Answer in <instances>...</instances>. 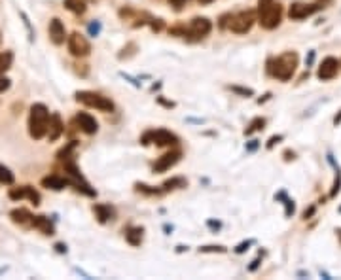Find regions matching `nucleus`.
I'll return each mask as SVG.
<instances>
[{
  "instance_id": "obj_1",
  "label": "nucleus",
  "mask_w": 341,
  "mask_h": 280,
  "mask_svg": "<svg viewBox=\"0 0 341 280\" xmlns=\"http://www.w3.org/2000/svg\"><path fill=\"white\" fill-rule=\"evenodd\" d=\"M298 61L299 57L296 51H286L283 55H279L277 59H271L267 62V72L277 78L280 81H288L292 76L296 74V69H298Z\"/></svg>"
},
{
  "instance_id": "obj_2",
  "label": "nucleus",
  "mask_w": 341,
  "mask_h": 280,
  "mask_svg": "<svg viewBox=\"0 0 341 280\" xmlns=\"http://www.w3.org/2000/svg\"><path fill=\"white\" fill-rule=\"evenodd\" d=\"M48 125H50V112L46 104L36 102L31 106V114H29V135L34 140H42L48 135Z\"/></svg>"
},
{
  "instance_id": "obj_3",
  "label": "nucleus",
  "mask_w": 341,
  "mask_h": 280,
  "mask_svg": "<svg viewBox=\"0 0 341 280\" xmlns=\"http://www.w3.org/2000/svg\"><path fill=\"white\" fill-rule=\"evenodd\" d=\"M283 8L275 0H258V21L267 31H273L280 25Z\"/></svg>"
},
{
  "instance_id": "obj_4",
  "label": "nucleus",
  "mask_w": 341,
  "mask_h": 280,
  "mask_svg": "<svg viewBox=\"0 0 341 280\" xmlns=\"http://www.w3.org/2000/svg\"><path fill=\"white\" fill-rule=\"evenodd\" d=\"M76 100L82 102L84 106H89V108H97L101 112H112L114 110V102H112L108 97L101 93H95V91H78L74 95Z\"/></svg>"
},
{
  "instance_id": "obj_5",
  "label": "nucleus",
  "mask_w": 341,
  "mask_h": 280,
  "mask_svg": "<svg viewBox=\"0 0 341 280\" xmlns=\"http://www.w3.org/2000/svg\"><path fill=\"white\" fill-rule=\"evenodd\" d=\"M141 142H143L144 146H148V144H155L157 148H165V146H176V144H178V137L173 135L171 131L159 129V131L146 133Z\"/></svg>"
},
{
  "instance_id": "obj_6",
  "label": "nucleus",
  "mask_w": 341,
  "mask_h": 280,
  "mask_svg": "<svg viewBox=\"0 0 341 280\" xmlns=\"http://www.w3.org/2000/svg\"><path fill=\"white\" fill-rule=\"evenodd\" d=\"M211 31H212L211 19L193 17L192 21H190V25L186 27V31H184V38H188V40H201V38H205Z\"/></svg>"
},
{
  "instance_id": "obj_7",
  "label": "nucleus",
  "mask_w": 341,
  "mask_h": 280,
  "mask_svg": "<svg viewBox=\"0 0 341 280\" xmlns=\"http://www.w3.org/2000/svg\"><path fill=\"white\" fill-rule=\"evenodd\" d=\"M254 21H256V15L252 12H239L235 13V15H231L228 29H230L231 32H235V34H247V32H250Z\"/></svg>"
},
{
  "instance_id": "obj_8",
  "label": "nucleus",
  "mask_w": 341,
  "mask_h": 280,
  "mask_svg": "<svg viewBox=\"0 0 341 280\" xmlns=\"http://www.w3.org/2000/svg\"><path fill=\"white\" fill-rule=\"evenodd\" d=\"M68 51L74 57H87L91 53V46L87 42V38L80 32H72L68 36Z\"/></svg>"
},
{
  "instance_id": "obj_9",
  "label": "nucleus",
  "mask_w": 341,
  "mask_h": 280,
  "mask_svg": "<svg viewBox=\"0 0 341 280\" xmlns=\"http://www.w3.org/2000/svg\"><path fill=\"white\" fill-rule=\"evenodd\" d=\"M10 199L13 201H21V199H29L34 206L40 205V193L31 186H21V187H12L10 189Z\"/></svg>"
},
{
  "instance_id": "obj_10",
  "label": "nucleus",
  "mask_w": 341,
  "mask_h": 280,
  "mask_svg": "<svg viewBox=\"0 0 341 280\" xmlns=\"http://www.w3.org/2000/svg\"><path fill=\"white\" fill-rule=\"evenodd\" d=\"M180 157H182V152L180 149H173V152H167V154H163L157 161L154 163V173H167L169 168H173L176 163L180 161Z\"/></svg>"
},
{
  "instance_id": "obj_11",
  "label": "nucleus",
  "mask_w": 341,
  "mask_h": 280,
  "mask_svg": "<svg viewBox=\"0 0 341 280\" xmlns=\"http://www.w3.org/2000/svg\"><path fill=\"white\" fill-rule=\"evenodd\" d=\"M341 62L335 59V57H326L323 62H320V67L316 70V76H318V80H332L337 76V70H339Z\"/></svg>"
},
{
  "instance_id": "obj_12",
  "label": "nucleus",
  "mask_w": 341,
  "mask_h": 280,
  "mask_svg": "<svg viewBox=\"0 0 341 280\" xmlns=\"http://www.w3.org/2000/svg\"><path fill=\"white\" fill-rule=\"evenodd\" d=\"M320 8H323V6H318V4H304V2H294V4L290 6V10H288V17L299 21V19H305V17H309V15H313V13L318 12Z\"/></svg>"
},
{
  "instance_id": "obj_13",
  "label": "nucleus",
  "mask_w": 341,
  "mask_h": 280,
  "mask_svg": "<svg viewBox=\"0 0 341 280\" xmlns=\"http://www.w3.org/2000/svg\"><path fill=\"white\" fill-rule=\"evenodd\" d=\"M76 125L80 127V131H84L86 135H95V133L99 131V123H97V119L93 116H89L86 112H80L76 114Z\"/></svg>"
},
{
  "instance_id": "obj_14",
  "label": "nucleus",
  "mask_w": 341,
  "mask_h": 280,
  "mask_svg": "<svg viewBox=\"0 0 341 280\" xmlns=\"http://www.w3.org/2000/svg\"><path fill=\"white\" fill-rule=\"evenodd\" d=\"M50 38L55 46L65 44V40H67V31H65V25L59 17H53L50 21Z\"/></svg>"
},
{
  "instance_id": "obj_15",
  "label": "nucleus",
  "mask_w": 341,
  "mask_h": 280,
  "mask_svg": "<svg viewBox=\"0 0 341 280\" xmlns=\"http://www.w3.org/2000/svg\"><path fill=\"white\" fill-rule=\"evenodd\" d=\"M63 131H65V125H63V119H61V116L59 114H51L50 116V125H48V140L50 142H55L57 138L61 137L63 135Z\"/></svg>"
},
{
  "instance_id": "obj_16",
  "label": "nucleus",
  "mask_w": 341,
  "mask_h": 280,
  "mask_svg": "<svg viewBox=\"0 0 341 280\" xmlns=\"http://www.w3.org/2000/svg\"><path fill=\"white\" fill-rule=\"evenodd\" d=\"M68 184H70V182H68L67 178H61V176H57V175L42 178V186L46 187V189H53V191H61V189H65V187L68 186Z\"/></svg>"
},
{
  "instance_id": "obj_17",
  "label": "nucleus",
  "mask_w": 341,
  "mask_h": 280,
  "mask_svg": "<svg viewBox=\"0 0 341 280\" xmlns=\"http://www.w3.org/2000/svg\"><path fill=\"white\" fill-rule=\"evenodd\" d=\"M32 227L38 229L40 233H44V235H48V236H51L53 233H55L53 224H51L50 218H46V216H32Z\"/></svg>"
},
{
  "instance_id": "obj_18",
  "label": "nucleus",
  "mask_w": 341,
  "mask_h": 280,
  "mask_svg": "<svg viewBox=\"0 0 341 280\" xmlns=\"http://www.w3.org/2000/svg\"><path fill=\"white\" fill-rule=\"evenodd\" d=\"M10 218H12L13 224L17 225H29L32 224V214L27 208H13L10 212Z\"/></svg>"
},
{
  "instance_id": "obj_19",
  "label": "nucleus",
  "mask_w": 341,
  "mask_h": 280,
  "mask_svg": "<svg viewBox=\"0 0 341 280\" xmlns=\"http://www.w3.org/2000/svg\"><path fill=\"white\" fill-rule=\"evenodd\" d=\"M125 239L131 246H141L144 239V229L143 227H127L125 231Z\"/></svg>"
},
{
  "instance_id": "obj_20",
  "label": "nucleus",
  "mask_w": 341,
  "mask_h": 280,
  "mask_svg": "<svg viewBox=\"0 0 341 280\" xmlns=\"http://www.w3.org/2000/svg\"><path fill=\"white\" fill-rule=\"evenodd\" d=\"M93 212H95V216H97V220H99L101 224H106V222L114 220V210H112L108 205H95Z\"/></svg>"
},
{
  "instance_id": "obj_21",
  "label": "nucleus",
  "mask_w": 341,
  "mask_h": 280,
  "mask_svg": "<svg viewBox=\"0 0 341 280\" xmlns=\"http://www.w3.org/2000/svg\"><path fill=\"white\" fill-rule=\"evenodd\" d=\"M63 4H65L67 10H70V12L76 13V15H82V13H86L87 10L86 0H63Z\"/></svg>"
},
{
  "instance_id": "obj_22",
  "label": "nucleus",
  "mask_w": 341,
  "mask_h": 280,
  "mask_svg": "<svg viewBox=\"0 0 341 280\" xmlns=\"http://www.w3.org/2000/svg\"><path fill=\"white\" fill-rule=\"evenodd\" d=\"M13 62V53L12 51H4V53H0V74H4L10 70Z\"/></svg>"
},
{
  "instance_id": "obj_23",
  "label": "nucleus",
  "mask_w": 341,
  "mask_h": 280,
  "mask_svg": "<svg viewBox=\"0 0 341 280\" xmlns=\"http://www.w3.org/2000/svg\"><path fill=\"white\" fill-rule=\"evenodd\" d=\"M266 127V119L264 118H256V119H252V123L248 125L247 127V131H245V135H252V133H258V131H262Z\"/></svg>"
},
{
  "instance_id": "obj_24",
  "label": "nucleus",
  "mask_w": 341,
  "mask_h": 280,
  "mask_svg": "<svg viewBox=\"0 0 341 280\" xmlns=\"http://www.w3.org/2000/svg\"><path fill=\"white\" fill-rule=\"evenodd\" d=\"M0 184H6V186L13 184V173L4 165H0Z\"/></svg>"
},
{
  "instance_id": "obj_25",
  "label": "nucleus",
  "mask_w": 341,
  "mask_h": 280,
  "mask_svg": "<svg viewBox=\"0 0 341 280\" xmlns=\"http://www.w3.org/2000/svg\"><path fill=\"white\" fill-rule=\"evenodd\" d=\"M188 182L184 178H171L163 184V191H169V189H176V187H186Z\"/></svg>"
},
{
  "instance_id": "obj_26",
  "label": "nucleus",
  "mask_w": 341,
  "mask_h": 280,
  "mask_svg": "<svg viewBox=\"0 0 341 280\" xmlns=\"http://www.w3.org/2000/svg\"><path fill=\"white\" fill-rule=\"evenodd\" d=\"M136 191L141 193H146V195H162L163 189H159V187H154V186H146V184H135Z\"/></svg>"
},
{
  "instance_id": "obj_27",
  "label": "nucleus",
  "mask_w": 341,
  "mask_h": 280,
  "mask_svg": "<svg viewBox=\"0 0 341 280\" xmlns=\"http://www.w3.org/2000/svg\"><path fill=\"white\" fill-rule=\"evenodd\" d=\"M199 252H203V254H224V252H228V248L226 246H222V244H209V246H201L199 248Z\"/></svg>"
},
{
  "instance_id": "obj_28",
  "label": "nucleus",
  "mask_w": 341,
  "mask_h": 280,
  "mask_svg": "<svg viewBox=\"0 0 341 280\" xmlns=\"http://www.w3.org/2000/svg\"><path fill=\"white\" fill-rule=\"evenodd\" d=\"M76 148V140H72V142L68 144L67 148H63L61 152H59V154H57V157H59V159H61V161H67V159H70V154H72V149Z\"/></svg>"
},
{
  "instance_id": "obj_29",
  "label": "nucleus",
  "mask_w": 341,
  "mask_h": 280,
  "mask_svg": "<svg viewBox=\"0 0 341 280\" xmlns=\"http://www.w3.org/2000/svg\"><path fill=\"white\" fill-rule=\"evenodd\" d=\"M335 168V182H334V187H332V191H330V197H335L337 193H339L341 189V173H339V167L337 165H334Z\"/></svg>"
},
{
  "instance_id": "obj_30",
  "label": "nucleus",
  "mask_w": 341,
  "mask_h": 280,
  "mask_svg": "<svg viewBox=\"0 0 341 280\" xmlns=\"http://www.w3.org/2000/svg\"><path fill=\"white\" fill-rule=\"evenodd\" d=\"M136 53V44H133V42H131V44H127L124 48V50H122V53H119V59H129V57H133Z\"/></svg>"
},
{
  "instance_id": "obj_31",
  "label": "nucleus",
  "mask_w": 341,
  "mask_h": 280,
  "mask_svg": "<svg viewBox=\"0 0 341 280\" xmlns=\"http://www.w3.org/2000/svg\"><path fill=\"white\" fill-rule=\"evenodd\" d=\"M230 89L233 91V93L243 95V97H252V95H254V91H252V89H248V88H239V85H231Z\"/></svg>"
},
{
  "instance_id": "obj_32",
  "label": "nucleus",
  "mask_w": 341,
  "mask_h": 280,
  "mask_svg": "<svg viewBox=\"0 0 341 280\" xmlns=\"http://www.w3.org/2000/svg\"><path fill=\"white\" fill-rule=\"evenodd\" d=\"M150 27H152V31H155V32H159L163 29V25H165V23H163V19H154V17H150Z\"/></svg>"
},
{
  "instance_id": "obj_33",
  "label": "nucleus",
  "mask_w": 341,
  "mask_h": 280,
  "mask_svg": "<svg viewBox=\"0 0 341 280\" xmlns=\"http://www.w3.org/2000/svg\"><path fill=\"white\" fill-rule=\"evenodd\" d=\"M10 85H12V80H10V78H6L4 74H0V93L8 91V89H10Z\"/></svg>"
},
{
  "instance_id": "obj_34",
  "label": "nucleus",
  "mask_w": 341,
  "mask_h": 280,
  "mask_svg": "<svg viewBox=\"0 0 341 280\" xmlns=\"http://www.w3.org/2000/svg\"><path fill=\"white\" fill-rule=\"evenodd\" d=\"M285 205H286V208H285V216H286V218H290L292 214H294V210H296V206H294V201L286 199V197H285Z\"/></svg>"
},
{
  "instance_id": "obj_35",
  "label": "nucleus",
  "mask_w": 341,
  "mask_h": 280,
  "mask_svg": "<svg viewBox=\"0 0 341 280\" xmlns=\"http://www.w3.org/2000/svg\"><path fill=\"white\" fill-rule=\"evenodd\" d=\"M87 29H89V34H91V36H97V34L101 32V23L93 21V23H89V27H87Z\"/></svg>"
},
{
  "instance_id": "obj_36",
  "label": "nucleus",
  "mask_w": 341,
  "mask_h": 280,
  "mask_svg": "<svg viewBox=\"0 0 341 280\" xmlns=\"http://www.w3.org/2000/svg\"><path fill=\"white\" fill-rule=\"evenodd\" d=\"M188 2H190V0H169V4H171L174 10H182V8L186 6Z\"/></svg>"
},
{
  "instance_id": "obj_37",
  "label": "nucleus",
  "mask_w": 341,
  "mask_h": 280,
  "mask_svg": "<svg viewBox=\"0 0 341 280\" xmlns=\"http://www.w3.org/2000/svg\"><path fill=\"white\" fill-rule=\"evenodd\" d=\"M283 140V135H277V137H271L269 138V142H267V149H271L275 144H279Z\"/></svg>"
},
{
  "instance_id": "obj_38",
  "label": "nucleus",
  "mask_w": 341,
  "mask_h": 280,
  "mask_svg": "<svg viewBox=\"0 0 341 280\" xmlns=\"http://www.w3.org/2000/svg\"><path fill=\"white\" fill-rule=\"evenodd\" d=\"M250 244H252V241H247V243H241V244H239V246H237V248H235V252H237V254H243V252H247Z\"/></svg>"
},
{
  "instance_id": "obj_39",
  "label": "nucleus",
  "mask_w": 341,
  "mask_h": 280,
  "mask_svg": "<svg viewBox=\"0 0 341 280\" xmlns=\"http://www.w3.org/2000/svg\"><path fill=\"white\" fill-rule=\"evenodd\" d=\"M260 262H262L260 257H256L254 262H252V263H250V265H248V271H256V269L260 267Z\"/></svg>"
},
{
  "instance_id": "obj_40",
  "label": "nucleus",
  "mask_w": 341,
  "mask_h": 280,
  "mask_svg": "<svg viewBox=\"0 0 341 280\" xmlns=\"http://www.w3.org/2000/svg\"><path fill=\"white\" fill-rule=\"evenodd\" d=\"M256 148H258V140H250V142L247 144V149H248V152H254Z\"/></svg>"
},
{
  "instance_id": "obj_41",
  "label": "nucleus",
  "mask_w": 341,
  "mask_h": 280,
  "mask_svg": "<svg viewBox=\"0 0 341 280\" xmlns=\"http://www.w3.org/2000/svg\"><path fill=\"white\" fill-rule=\"evenodd\" d=\"M313 61H315V51H309V55H307V59H305L307 67H311V64H313Z\"/></svg>"
},
{
  "instance_id": "obj_42",
  "label": "nucleus",
  "mask_w": 341,
  "mask_h": 280,
  "mask_svg": "<svg viewBox=\"0 0 341 280\" xmlns=\"http://www.w3.org/2000/svg\"><path fill=\"white\" fill-rule=\"evenodd\" d=\"M313 214H315V206H311L309 210H305V212H304V220H309L311 216H313Z\"/></svg>"
},
{
  "instance_id": "obj_43",
  "label": "nucleus",
  "mask_w": 341,
  "mask_h": 280,
  "mask_svg": "<svg viewBox=\"0 0 341 280\" xmlns=\"http://www.w3.org/2000/svg\"><path fill=\"white\" fill-rule=\"evenodd\" d=\"M55 250L57 252H59V254H67V246H65V244H55Z\"/></svg>"
},
{
  "instance_id": "obj_44",
  "label": "nucleus",
  "mask_w": 341,
  "mask_h": 280,
  "mask_svg": "<svg viewBox=\"0 0 341 280\" xmlns=\"http://www.w3.org/2000/svg\"><path fill=\"white\" fill-rule=\"evenodd\" d=\"M285 157H286V161L294 159V152H285Z\"/></svg>"
},
{
  "instance_id": "obj_45",
  "label": "nucleus",
  "mask_w": 341,
  "mask_h": 280,
  "mask_svg": "<svg viewBox=\"0 0 341 280\" xmlns=\"http://www.w3.org/2000/svg\"><path fill=\"white\" fill-rule=\"evenodd\" d=\"M334 123H335V125L341 123V112H339V116H335V118H334Z\"/></svg>"
},
{
  "instance_id": "obj_46",
  "label": "nucleus",
  "mask_w": 341,
  "mask_h": 280,
  "mask_svg": "<svg viewBox=\"0 0 341 280\" xmlns=\"http://www.w3.org/2000/svg\"><path fill=\"white\" fill-rule=\"evenodd\" d=\"M209 225H211V227H216V229H220V224H218V222H209Z\"/></svg>"
},
{
  "instance_id": "obj_47",
  "label": "nucleus",
  "mask_w": 341,
  "mask_h": 280,
  "mask_svg": "<svg viewBox=\"0 0 341 280\" xmlns=\"http://www.w3.org/2000/svg\"><path fill=\"white\" fill-rule=\"evenodd\" d=\"M212 0H199V4H211Z\"/></svg>"
},
{
  "instance_id": "obj_48",
  "label": "nucleus",
  "mask_w": 341,
  "mask_h": 280,
  "mask_svg": "<svg viewBox=\"0 0 341 280\" xmlns=\"http://www.w3.org/2000/svg\"><path fill=\"white\" fill-rule=\"evenodd\" d=\"M0 44H2V32H0Z\"/></svg>"
},
{
  "instance_id": "obj_49",
  "label": "nucleus",
  "mask_w": 341,
  "mask_h": 280,
  "mask_svg": "<svg viewBox=\"0 0 341 280\" xmlns=\"http://www.w3.org/2000/svg\"><path fill=\"white\" fill-rule=\"evenodd\" d=\"M323 2H326V0H323Z\"/></svg>"
}]
</instances>
